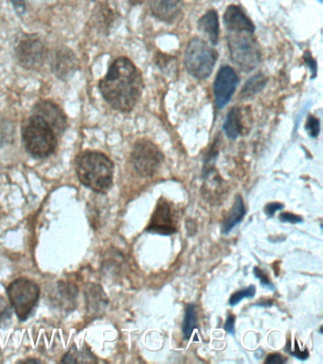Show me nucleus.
Returning a JSON list of instances; mask_svg holds the SVG:
<instances>
[{"label":"nucleus","instance_id":"f257e3e1","mask_svg":"<svg viewBox=\"0 0 323 364\" xmlns=\"http://www.w3.org/2000/svg\"><path fill=\"white\" fill-rule=\"evenodd\" d=\"M99 90L110 107L120 112H130L143 94V74L131 60L119 57L99 82Z\"/></svg>","mask_w":323,"mask_h":364},{"label":"nucleus","instance_id":"f03ea898","mask_svg":"<svg viewBox=\"0 0 323 364\" xmlns=\"http://www.w3.org/2000/svg\"><path fill=\"white\" fill-rule=\"evenodd\" d=\"M76 173L84 186L99 193L111 189L114 176V164L104 153L84 151L76 159Z\"/></svg>","mask_w":323,"mask_h":364},{"label":"nucleus","instance_id":"7ed1b4c3","mask_svg":"<svg viewBox=\"0 0 323 364\" xmlns=\"http://www.w3.org/2000/svg\"><path fill=\"white\" fill-rule=\"evenodd\" d=\"M22 139L28 152L36 159L53 155L58 144L53 128L40 116L33 114L22 125Z\"/></svg>","mask_w":323,"mask_h":364},{"label":"nucleus","instance_id":"20e7f679","mask_svg":"<svg viewBox=\"0 0 323 364\" xmlns=\"http://www.w3.org/2000/svg\"><path fill=\"white\" fill-rule=\"evenodd\" d=\"M231 58L243 71L253 70L262 61V50L254 33L228 31L226 36Z\"/></svg>","mask_w":323,"mask_h":364},{"label":"nucleus","instance_id":"39448f33","mask_svg":"<svg viewBox=\"0 0 323 364\" xmlns=\"http://www.w3.org/2000/svg\"><path fill=\"white\" fill-rule=\"evenodd\" d=\"M217 58V51L208 42L192 38L187 45L184 63L192 77L204 80L211 75Z\"/></svg>","mask_w":323,"mask_h":364},{"label":"nucleus","instance_id":"423d86ee","mask_svg":"<svg viewBox=\"0 0 323 364\" xmlns=\"http://www.w3.org/2000/svg\"><path fill=\"white\" fill-rule=\"evenodd\" d=\"M7 294L19 320L26 321L38 304L40 289L35 282L18 278L7 287Z\"/></svg>","mask_w":323,"mask_h":364},{"label":"nucleus","instance_id":"0eeeda50","mask_svg":"<svg viewBox=\"0 0 323 364\" xmlns=\"http://www.w3.org/2000/svg\"><path fill=\"white\" fill-rule=\"evenodd\" d=\"M48 50L44 42L35 34L19 37L15 46L16 62L26 70H39L46 61Z\"/></svg>","mask_w":323,"mask_h":364},{"label":"nucleus","instance_id":"6e6552de","mask_svg":"<svg viewBox=\"0 0 323 364\" xmlns=\"http://www.w3.org/2000/svg\"><path fill=\"white\" fill-rule=\"evenodd\" d=\"M164 161L163 152L148 139L136 142L131 153V161L136 172L144 178L153 176Z\"/></svg>","mask_w":323,"mask_h":364},{"label":"nucleus","instance_id":"1a4fd4ad","mask_svg":"<svg viewBox=\"0 0 323 364\" xmlns=\"http://www.w3.org/2000/svg\"><path fill=\"white\" fill-rule=\"evenodd\" d=\"M238 82L239 77L234 68L226 65L218 71L214 85L215 104L218 109H222L231 101Z\"/></svg>","mask_w":323,"mask_h":364},{"label":"nucleus","instance_id":"9d476101","mask_svg":"<svg viewBox=\"0 0 323 364\" xmlns=\"http://www.w3.org/2000/svg\"><path fill=\"white\" fill-rule=\"evenodd\" d=\"M33 115L40 116L55 131L56 135H63L67 127L66 114L55 102L41 100L33 105Z\"/></svg>","mask_w":323,"mask_h":364},{"label":"nucleus","instance_id":"9b49d317","mask_svg":"<svg viewBox=\"0 0 323 364\" xmlns=\"http://www.w3.org/2000/svg\"><path fill=\"white\" fill-rule=\"evenodd\" d=\"M50 67L53 74L58 79L67 81L75 75L79 68L77 56L70 48L62 47L58 48L53 54Z\"/></svg>","mask_w":323,"mask_h":364},{"label":"nucleus","instance_id":"f8f14e48","mask_svg":"<svg viewBox=\"0 0 323 364\" xmlns=\"http://www.w3.org/2000/svg\"><path fill=\"white\" fill-rule=\"evenodd\" d=\"M146 232L161 235H171L177 232V229L173 223L171 208L163 199L158 201L151 221L146 228Z\"/></svg>","mask_w":323,"mask_h":364},{"label":"nucleus","instance_id":"ddd939ff","mask_svg":"<svg viewBox=\"0 0 323 364\" xmlns=\"http://www.w3.org/2000/svg\"><path fill=\"white\" fill-rule=\"evenodd\" d=\"M150 11L155 18L173 24L182 16V0H149Z\"/></svg>","mask_w":323,"mask_h":364},{"label":"nucleus","instance_id":"4468645a","mask_svg":"<svg viewBox=\"0 0 323 364\" xmlns=\"http://www.w3.org/2000/svg\"><path fill=\"white\" fill-rule=\"evenodd\" d=\"M224 24L226 31L239 33V31H248L255 33V26L251 19L246 16L243 9L237 5H231L226 8L224 14Z\"/></svg>","mask_w":323,"mask_h":364},{"label":"nucleus","instance_id":"2eb2a0df","mask_svg":"<svg viewBox=\"0 0 323 364\" xmlns=\"http://www.w3.org/2000/svg\"><path fill=\"white\" fill-rule=\"evenodd\" d=\"M52 303L59 309L72 311L77 304L78 289L75 284L60 282L56 284L55 289L50 294Z\"/></svg>","mask_w":323,"mask_h":364},{"label":"nucleus","instance_id":"dca6fc26","mask_svg":"<svg viewBox=\"0 0 323 364\" xmlns=\"http://www.w3.org/2000/svg\"><path fill=\"white\" fill-rule=\"evenodd\" d=\"M198 30L205 34L212 45H217L219 40V19L215 10L207 11L198 20Z\"/></svg>","mask_w":323,"mask_h":364},{"label":"nucleus","instance_id":"f3484780","mask_svg":"<svg viewBox=\"0 0 323 364\" xmlns=\"http://www.w3.org/2000/svg\"><path fill=\"white\" fill-rule=\"evenodd\" d=\"M246 215V207L242 196L238 195L235 198L234 203L231 209L229 210L228 215L224 219L222 223L223 235H228L234 227L242 222Z\"/></svg>","mask_w":323,"mask_h":364},{"label":"nucleus","instance_id":"a211bd4d","mask_svg":"<svg viewBox=\"0 0 323 364\" xmlns=\"http://www.w3.org/2000/svg\"><path fill=\"white\" fill-rule=\"evenodd\" d=\"M223 127L226 136L231 139H237L243 133V116L239 107H234L229 110Z\"/></svg>","mask_w":323,"mask_h":364},{"label":"nucleus","instance_id":"6ab92c4d","mask_svg":"<svg viewBox=\"0 0 323 364\" xmlns=\"http://www.w3.org/2000/svg\"><path fill=\"white\" fill-rule=\"evenodd\" d=\"M103 290L101 287L96 286V284H92L89 287H87L86 291L87 304V309L89 312H98L100 311L102 307L106 306V297H104Z\"/></svg>","mask_w":323,"mask_h":364},{"label":"nucleus","instance_id":"aec40b11","mask_svg":"<svg viewBox=\"0 0 323 364\" xmlns=\"http://www.w3.org/2000/svg\"><path fill=\"white\" fill-rule=\"evenodd\" d=\"M268 84V78L263 74L259 73L257 75L251 77L246 85H243L242 91H241V98L249 99L256 94L261 92Z\"/></svg>","mask_w":323,"mask_h":364},{"label":"nucleus","instance_id":"412c9836","mask_svg":"<svg viewBox=\"0 0 323 364\" xmlns=\"http://www.w3.org/2000/svg\"><path fill=\"white\" fill-rule=\"evenodd\" d=\"M61 363H96L95 357L89 349L77 350L73 346L70 351L62 358Z\"/></svg>","mask_w":323,"mask_h":364},{"label":"nucleus","instance_id":"4be33fe9","mask_svg":"<svg viewBox=\"0 0 323 364\" xmlns=\"http://www.w3.org/2000/svg\"><path fill=\"white\" fill-rule=\"evenodd\" d=\"M197 326V307L195 304H190L187 306L185 317L182 324V332L184 338L189 340Z\"/></svg>","mask_w":323,"mask_h":364},{"label":"nucleus","instance_id":"5701e85b","mask_svg":"<svg viewBox=\"0 0 323 364\" xmlns=\"http://www.w3.org/2000/svg\"><path fill=\"white\" fill-rule=\"evenodd\" d=\"M114 11L106 2L102 3L97 11V23L104 31H109L110 25L114 21Z\"/></svg>","mask_w":323,"mask_h":364},{"label":"nucleus","instance_id":"b1692460","mask_svg":"<svg viewBox=\"0 0 323 364\" xmlns=\"http://www.w3.org/2000/svg\"><path fill=\"white\" fill-rule=\"evenodd\" d=\"M15 134V127L9 119L0 116V148L11 141Z\"/></svg>","mask_w":323,"mask_h":364},{"label":"nucleus","instance_id":"393cba45","mask_svg":"<svg viewBox=\"0 0 323 364\" xmlns=\"http://www.w3.org/2000/svg\"><path fill=\"white\" fill-rule=\"evenodd\" d=\"M255 294H256V287H255L253 284H251V286L246 287V289L234 293V294L231 296V298H229V304H231V306H236V304L242 301L243 299L253 298Z\"/></svg>","mask_w":323,"mask_h":364},{"label":"nucleus","instance_id":"a878e982","mask_svg":"<svg viewBox=\"0 0 323 364\" xmlns=\"http://www.w3.org/2000/svg\"><path fill=\"white\" fill-rule=\"evenodd\" d=\"M294 346H292L290 341H288V346H286V351L289 353L293 357L299 358V360H305L309 357V353L307 350L303 349L300 351L299 343L297 341H295Z\"/></svg>","mask_w":323,"mask_h":364},{"label":"nucleus","instance_id":"bb28decb","mask_svg":"<svg viewBox=\"0 0 323 364\" xmlns=\"http://www.w3.org/2000/svg\"><path fill=\"white\" fill-rule=\"evenodd\" d=\"M305 128L309 136H312V138H317V136H319L320 129L319 119L314 116L309 117L307 122H306Z\"/></svg>","mask_w":323,"mask_h":364},{"label":"nucleus","instance_id":"cd10ccee","mask_svg":"<svg viewBox=\"0 0 323 364\" xmlns=\"http://www.w3.org/2000/svg\"><path fill=\"white\" fill-rule=\"evenodd\" d=\"M11 317V306L2 296H0V326Z\"/></svg>","mask_w":323,"mask_h":364},{"label":"nucleus","instance_id":"c85d7f7f","mask_svg":"<svg viewBox=\"0 0 323 364\" xmlns=\"http://www.w3.org/2000/svg\"><path fill=\"white\" fill-rule=\"evenodd\" d=\"M254 275L259 279L261 284L263 287H268L269 289L274 290L273 284L271 283L270 279L268 278V274L263 270L259 269V267H254L253 269Z\"/></svg>","mask_w":323,"mask_h":364},{"label":"nucleus","instance_id":"c756f323","mask_svg":"<svg viewBox=\"0 0 323 364\" xmlns=\"http://www.w3.org/2000/svg\"><path fill=\"white\" fill-rule=\"evenodd\" d=\"M279 219L282 222L291 224L300 223L303 220L302 216L294 215L292 213H282L279 215Z\"/></svg>","mask_w":323,"mask_h":364},{"label":"nucleus","instance_id":"7c9ffc66","mask_svg":"<svg viewBox=\"0 0 323 364\" xmlns=\"http://www.w3.org/2000/svg\"><path fill=\"white\" fill-rule=\"evenodd\" d=\"M285 209V205L282 203H278V202H272V203H268L266 205L265 208V215L268 216V218H272L275 215V213L278 212V210H282Z\"/></svg>","mask_w":323,"mask_h":364},{"label":"nucleus","instance_id":"2f4dec72","mask_svg":"<svg viewBox=\"0 0 323 364\" xmlns=\"http://www.w3.org/2000/svg\"><path fill=\"white\" fill-rule=\"evenodd\" d=\"M11 2L15 8L16 13L19 16H24V14L26 13V2H25V0H11Z\"/></svg>","mask_w":323,"mask_h":364},{"label":"nucleus","instance_id":"473e14b6","mask_svg":"<svg viewBox=\"0 0 323 364\" xmlns=\"http://www.w3.org/2000/svg\"><path fill=\"white\" fill-rule=\"evenodd\" d=\"M265 363L268 364H282L286 363V358L280 354H271L266 358Z\"/></svg>","mask_w":323,"mask_h":364},{"label":"nucleus","instance_id":"72a5a7b5","mask_svg":"<svg viewBox=\"0 0 323 364\" xmlns=\"http://www.w3.org/2000/svg\"><path fill=\"white\" fill-rule=\"evenodd\" d=\"M234 323H235V316L234 315H229L228 318H226L225 326L226 331L229 333V334H234Z\"/></svg>","mask_w":323,"mask_h":364},{"label":"nucleus","instance_id":"f704fd0d","mask_svg":"<svg viewBox=\"0 0 323 364\" xmlns=\"http://www.w3.org/2000/svg\"><path fill=\"white\" fill-rule=\"evenodd\" d=\"M305 60L306 62V64L309 65V67L311 68V70L313 71V77H314V74H316L317 70V64L316 62L314 61V59L312 58L310 54L309 53H306L305 54Z\"/></svg>","mask_w":323,"mask_h":364},{"label":"nucleus","instance_id":"c9c22d12","mask_svg":"<svg viewBox=\"0 0 323 364\" xmlns=\"http://www.w3.org/2000/svg\"><path fill=\"white\" fill-rule=\"evenodd\" d=\"M144 0H128V2L132 6H138L141 5V3H143Z\"/></svg>","mask_w":323,"mask_h":364},{"label":"nucleus","instance_id":"e433bc0d","mask_svg":"<svg viewBox=\"0 0 323 364\" xmlns=\"http://www.w3.org/2000/svg\"><path fill=\"white\" fill-rule=\"evenodd\" d=\"M23 363H40V360H24Z\"/></svg>","mask_w":323,"mask_h":364},{"label":"nucleus","instance_id":"4c0bfd02","mask_svg":"<svg viewBox=\"0 0 323 364\" xmlns=\"http://www.w3.org/2000/svg\"><path fill=\"white\" fill-rule=\"evenodd\" d=\"M92 1H96V0H92Z\"/></svg>","mask_w":323,"mask_h":364}]
</instances>
